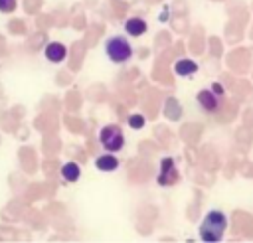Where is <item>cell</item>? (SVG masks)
Returning <instances> with one entry per match:
<instances>
[{
  "instance_id": "cell-1",
  "label": "cell",
  "mask_w": 253,
  "mask_h": 243,
  "mask_svg": "<svg viewBox=\"0 0 253 243\" xmlns=\"http://www.w3.org/2000/svg\"><path fill=\"white\" fill-rule=\"evenodd\" d=\"M225 231H227V215L223 211H219V209H211L210 213H206L202 223H200V227H198V235L206 243L221 241Z\"/></svg>"
},
{
  "instance_id": "cell-2",
  "label": "cell",
  "mask_w": 253,
  "mask_h": 243,
  "mask_svg": "<svg viewBox=\"0 0 253 243\" xmlns=\"http://www.w3.org/2000/svg\"><path fill=\"white\" fill-rule=\"evenodd\" d=\"M105 53L113 63H125L132 57V45L123 36H111L105 41Z\"/></svg>"
},
{
  "instance_id": "cell-3",
  "label": "cell",
  "mask_w": 253,
  "mask_h": 243,
  "mask_svg": "<svg viewBox=\"0 0 253 243\" xmlns=\"http://www.w3.org/2000/svg\"><path fill=\"white\" fill-rule=\"evenodd\" d=\"M99 142L107 152H119L125 146V134L119 124H107L99 130Z\"/></svg>"
},
{
  "instance_id": "cell-4",
  "label": "cell",
  "mask_w": 253,
  "mask_h": 243,
  "mask_svg": "<svg viewBox=\"0 0 253 243\" xmlns=\"http://www.w3.org/2000/svg\"><path fill=\"white\" fill-rule=\"evenodd\" d=\"M221 97H223V87L219 83H215L211 89H202L198 95H196V101L200 105L202 111L206 113H215L221 105Z\"/></svg>"
},
{
  "instance_id": "cell-5",
  "label": "cell",
  "mask_w": 253,
  "mask_h": 243,
  "mask_svg": "<svg viewBox=\"0 0 253 243\" xmlns=\"http://www.w3.org/2000/svg\"><path fill=\"white\" fill-rule=\"evenodd\" d=\"M156 182H158V186H164V188L178 182V170H176V162L172 156H166L160 160V170H158Z\"/></svg>"
},
{
  "instance_id": "cell-6",
  "label": "cell",
  "mask_w": 253,
  "mask_h": 243,
  "mask_svg": "<svg viewBox=\"0 0 253 243\" xmlns=\"http://www.w3.org/2000/svg\"><path fill=\"white\" fill-rule=\"evenodd\" d=\"M43 55L51 63H61L67 57V47L63 43H59V41H49L45 45V49H43Z\"/></svg>"
},
{
  "instance_id": "cell-7",
  "label": "cell",
  "mask_w": 253,
  "mask_h": 243,
  "mask_svg": "<svg viewBox=\"0 0 253 243\" xmlns=\"http://www.w3.org/2000/svg\"><path fill=\"white\" fill-rule=\"evenodd\" d=\"M95 166L101 172H115L119 168V158L115 156V152H107L95 158Z\"/></svg>"
},
{
  "instance_id": "cell-8",
  "label": "cell",
  "mask_w": 253,
  "mask_h": 243,
  "mask_svg": "<svg viewBox=\"0 0 253 243\" xmlns=\"http://www.w3.org/2000/svg\"><path fill=\"white\" fill-rule=\"evenodd\" d=\"M146 30H148V24H146V20H142V18H128V20L125 22V32H126L128 36H132V38L142 36Z\"/></svg>"
},
{
  "instance_id": "cell-9",
  "label": "cell",
  "mask_w": 253,
  "mask_h": 243,
  "mask_svg": "<svg viewBox=\"0 0 253 243\" xmlns=\"http://www.w3.org/2000/svg\"><path fill=\"white\" fill-rule=\"evenodd\" d=\"M174 71L180 77H188V75H194L198 71V63L194 59H190V57H184V59H178L174 63Z\"/></svg>"
},
{
  "instance_id": "cell-10",
  "label": "cell",
  "mask_w": 253,
  "mask_h": 243,
  "mask_svg": "<svg viewBox=\"0 0 253 243\" xmlns=\"http://www.w3.org/2000/svg\"><path fill=\"white\" fill-rule=\"evenodd\" d=\"M59 174H61V178L65 180V182H77L79 180V176H81V168L75 164V162H65L63 166H61V170H59Z\"/></svg>"
},
{
  "instance_id": "cell-11",
  "label": "cell",
  "mask_w": 253,
  "mask_h": 243,
  "mask_svg": "<svg viewBox=\"0 0 253 243\" xmlns=\"http://www.w3.org/2000/svg\"><path fill=\"white\" fill-rule=\"evenodd\" d=\"M144 124H146V119H144L142 115L134 113V115H130V117H128V126H130L132 130H138V128H142Z\"/></svg>"
},
{
  "instance_id": "cell-12",
  "label": "cell",
  "mask_w": 253,
  "mask_h": 243,
  "mask_svg": "<svg viewBox=\"0 0 253 243\" xmlns=\"http://www.w3.org/2000/svg\"><path fill=\"white\" fill-rule=\"evenodd\" d=\"M16 6H18L16 0H0V12H2V14H10V12H14Z\"/></svg>"
}]
</instances>
